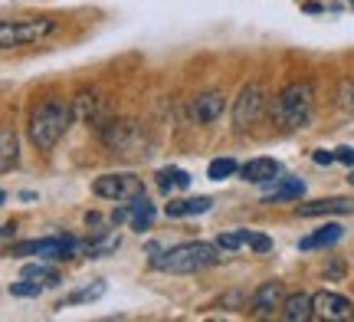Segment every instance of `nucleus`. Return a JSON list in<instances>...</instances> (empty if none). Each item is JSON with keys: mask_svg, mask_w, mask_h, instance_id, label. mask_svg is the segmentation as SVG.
<instances>
[{"mask_svg": "<svg viewBox=\"0 0 354 322\" xmlns=\"http://www.w3.org/2000/svg\"><path fill=\"white\" fill-rule=\"evenodd\" d=\"M338 102H342V109L354 112V76H351V79H344V82H342V92H338Z\"/></svg>", "mask_w": 354, "mask_h": 322, "instance_id": "24", "label": "nucleus"}, {"mask_svg": "<svg viewBox=\"0 0 354 322\" xmlns=\"http://www.w3.org/2000/svg\"><path fill=\"white\" fill-rule=\"evenodd\" d=\"M43 280H39V276H30V273H24V276H20V280H17V283L10 286V293L13 296H39V293H43Z\"/></svg>", "mask_w": 354, "mask_h": 322, "instance_id": "20", "label": "nucleus"}, {"mask_svg": "<svg viewBox=\"0 0 354 322\" xmlns=\"http://www.w3.org/2000/svg\"><path fill=\"white\" fill-rule=\"evenodd\" d=\"M73 105L59 102V99H50V102H39L33 112H30V122H26V132H30V142L37 145L39 152H50L56 148V142L66 135L69 122H73Z\"/></svg>", "mask_w": 354, "mask_h": 322, "instance_id": "1", "label": "nucleus"}, {"mask_svg": "<svg viewBox=\"0 0 354 322\" xmlns=\"http://www.w3.org/2000/svg\"><path fill=\"white\" fill-rule=\"evenodd\" d=\"M250 233H253V231H230V233H220V237H216V247H220V250H240V247L250 244Z\"/></svg>", "mask_w": 354, "mask_h": 322, "instance_id": "22", "label": "nucleus"}, {"mask_svg": "<svg viewBox=\"0 0 354 322\" xmlns=\"http://www.w3.org/2000/svg\"><path fill=\"white\" fill-rule=\"evenodd\" d=\"M312 306H315V316L325 322H348L354 319V303L342 293H328V289H322L312 296Z\"/></svg>", "mask_w": 354, "mask_h": 322, "instance_id": "8", "label": "nucleus"}, {"mask_svg": "<svg viewBox=\"0 0 354 322\" xmlns=\"http://www.w3.org/2000/svg\"><path fill=\"white\" fill-rule=\"evenodd\" d=\"M312 109H315V86L312 82H292V86H286L272 99L269 116H272V122L282 132H295L302 125H308Z\"/></svg>", "mask_w": 354, "mask_h": 322, "instance_id": "2", "label": "nucleus"}, {"mask_svg": "<svg viewBox=\"0 0 354 322\" xmlns=\"http://www.w3.org/2000/svg\"><path fill=\"white\" fill-rule=\"evenodd\" d=\"M240 178L250 184H266V181H279V161L272 158H253L250 165L240 168Z\"/></svg>", "mask_w": 354, "mask_h": 322, "instance_id": "13", "label": "nucleus"}, {"mask_svg": "<svg viewBox=\"0 0 354 322\" xmlns=\"http://www.w3.org/2000/svg\"><path fill=\"white\" fill-rule=\"evenodd\" d=\"M223 109H227V96L223 92H201L194 102H190V118L194 122H201V125H210L216 118L223 116Z\"/></svg>", "mask_w": 354, "mask_h": 322, "instance_id": "10", "label": "nucleus"}, {"mask_svg": "<svg viewBox=\"0 0 354 322\" xmlns=\"http://www.w3.org/2000/svg\"><path fill=\"white\" fill-rule=\"evenodd\" d=\"M56 30L46 17H20V20H0V50H17V46H33L46 39Z\"/></svg>", "mask_w": 354, "mask_h": 322, "instance_id": "4", "label": "nucleus"}, {"mask_svg": "<svg viewBox=\"0 0 354 322\" xmlns=\"http://www.w3.org/2000/svg\"><path fill=\"white\" fill-rule=\"evenodd\" d=\"M335 161H342V165H354V148H348V145L338 148V152H335Z\"/></svg>", "mask_w": 354, "mask_h": 322, "instance_id": "26", "label": "nucleus"}, {"mask_svg": "<svg viewBox=\"0 0 354 322\" xmlns=\"http://www.w3.org/2000/svg\"><path fill=\"white\" fill-rule=\"evenodd\" d=\"M102 293H105V283H92L88 286V289H82V293H73V296H69V303H88V299H99Z\"/></svg>", "mask_w": 354, "mask_h": 322, "instance_id": "23", "label": "nucleus"}, {"mask_svg": "<svg viewBox=\"0 0 354 322\" xmlns=\"http://www.w3.org/2000/svg\"><path fill=\"white\" fill-rule=\"evenodd\" d=\"M302 217H325V214H354V201L351 197H322L312 204L299 207Z\"/></svg>", "mask_w": 354, "mask_h": 322, "instance_id": "12", "label": "nucleus"}, {"mask_svg": "<svg viewBox=\"0 0 354 322\" xmlns=\"http://www.w3.org/2000/svg\"><path fill=\"white\" fill-rule=\"evenodd\" d=\"M348 181H351V184H354V175H351V178H348Z\"/></svg>", "mask_w": 354, "mask_h": 322, "instance_id": "30", "label": "nucleus"}, {"mask_svg": "<svg viewBox=\"0 0 354 322\" xmlns=\"http://www.w3.org/2000/svg\"><path fill=\"white\" fill-rule=\"evenodd\" d=\"M312 158H315V165H331V161H335V152H325V148H318Z\"/></svg>", "mask_w": 354, "mask_h": 322, "instance_id": "27", "label": "nucleus"}, {"mask_svg": "<svg viewBox=\"0 0 354 322\" xmlns=\"http://www.w3.org/2000/svg\"><path fill=\"white\" fill-rule=\"evenodd\" d=\"M210 197H187V201H174L167 204V217H190V214H207L210 211Z\"/></svg>", "mask_w": 354, "mask_h": 322, "instance_id": "17", "label": "nucleus"}, {"mask_svg": "<svg viewBox=\"0 0 354 322\" xmlns=\"http://www.w3.org/2000/svg\"><path fill=\"white\" fill-rule=\"evenodd\" d=\"M190 184V175L184 171V168H165V171H158V188L161 191H184Z\"/></svg>", "mask_w": 354, "mask_h": 322, "instance_id": "18", "label": "nucleus"}, {"mask_svg": "<svg viewBox=\"0 0 354 322\" xmlns=\"http://www.w3.org/2000/svg\"><path fill=\"white\" fill-rule=\"evenodd\" d=\"M263 112H266V89L259 82L243 86V92L236 96V105H233V125L240 132L253 129L256 122L263 118Z\"/></svg>", "mask_w": 354, "mask_h": 322, "instance_id": "6", "label": "nucleus"}, {"mask_svg": "<svg viewBox=\"0 0 354 322\" xmlns=\"http://www.w3.org/2000/svg\"><path fill=\"white\" fill-rule=\"evenodd\" d=\"M20 161V142H17V132L10 125L0 129V175L3 171H13Z\"/></svg>", "mask_w": 354, "mask_h": 322, "instance_id": "15", "label": "nucleus"}, {"mask_svg": "<svg viewBox=\"0 0 354 322\" xmlns=\"http://www.w3.org/2000/svg\"><path fill=\"white\" fill-rule=\"evenodd\" d=\"M3 197H7V194H3V191H0V204H3Z\"/></svg>", "mask_w": 354, "mask_h": 322, "instance_id": "29", "label": "nucleus"}, {"mask_svg": "<svg viewBox=\"0 0 354 322\" xmlns=\"http://www.w3.org/2000/svg\"><path fill=\"white\" fill-rule=\"evenodd\" d=\"M282 316L289 322H308L315 316V306H312V296L308 293H292L282 303Z\"/></svg>", "mask_w": 354, "mask_h": 322, "instance_id": "14", "label": "nucleus"}, {"mask_svg": "<svg viewBox=\"0 0 354 322\" xmlns=\"http://www.w3.org/2000/svg\"><path fill=\"white\" fill-rule=\"evenodd\" d=\"M236 171H240V165H236L233 158H216V161H210V168H207L210 181H227V178H233Z\"/></svg>", "mask_w": 354, "mask_h": 322, "instance_id": "21", "label": "nucleus"}, {"mask_svg": "<svg viewBox=\"0 0 354 322\" xmlns=\"http://www.w3.org/2000/svg\"><path fill=\"white\" fill-rule=\"evenodd\" d=\"M43 257V260H69L73 253H79V240L66 237V233H56V237H46V240H26V244L13 247V257Z\"/></svg>", "mask_w": 354, "mask_h": 322, "instance_id": "5", "label": "nucleus"}, {"mask_svg": "<svg viewBox=\"0 0 354 322\" xmlns=\"http://www.w3.org/2000/svg\"><path fill=\"white\" fill-rule=\"evenodd\" d=\"M92 191L105 201H131V197L145 194V184L138 175H105L92 184Z\"/></svg>", "mask_w": 354, "mask_h": 322, "instance_id": "7", "label": "nucleus"}, {"mask_svg": "<svg viewBox=\"0 0 354 322\" xmlns=\"http://www.w3.org/2000/svg\"><path fill=\"white\" fill-rule=\"evenodd\" d=\"M73 116L82 118V122H88V125H95V129H102L105 122H109V109H105V102H102L99 92H79L76 99H73Z\"/></svg>", "mask_w": 354, "mask_h": 322, "instance_id": "9", "label": "nucleus"}, {"mask_svg": "<svg viewBox=\"0 0 354 322\" xmlns=\"http://www.w3.org/2000/svg\"><path fill=\"white\" fill-rule=\"evenodd\" d=\"M305 194V184L302 181H286V184H279L272 194H266V204H282V201H299Z\"/></svg>", "mask_w": 354, "mask_h": 322, "instance_id": "19", "label": "nucleus"}, {"mask_svg": "<svg viewBox=\"0 0 354 322\" xmlns=\"http://www.w3.org/2000/svg\"><path fill=\"white\" fill-rule=\"evenodd\" d=\"M344 237V227L342 224H325V227H318L312 237H305L302 244V250H322V247H331V244H338Z\"/></svg>", "mask_w": 354, "mask_h": 322, "instance_id": "16", "label": "nucleus"}, {"mask_svg": "<svg viewBox=\"0 0 354 322\" xmlns=\"http://www.w3.org/2000/svg\"><path fill=\"white\" fill-rule=\"evenodd\" d=\"M13 231H17L13 224H3V227H0V240H7V237H13Z\"/></svg>", "mask_w": 354, "mask_h": 322, "instance_id": "28", "label": "nucleus"}, {"mask_svg": "<svg viewBox=\"0 0 354 322\" xmlns=\"http://www.w3.org/2000/svg\"><path fill=\"white\" fill-rule=\"evenodd\" d=\"M282 303H286V289H282V283H263L259 289H256L253 296V312L256 316H272L276 310H282Z\"/></svg>", "mask_w": 354, "mask_h": 322, "instance_id": "11", "label": "nucleus"}, {"mask_svg": "<svg viewBox=\"0 0 354 322\" xmlns=\"http://www.w3.org/2000/svg\"><path fill=\"white\" fill-rule=\"evenodd\" d=\"M216 260H220V253H216L214 244L190 240V244L161 250L158 257H151V263H154V270H161V273H201L207 267H214Z\"/></svg>", "mask_w": 354, "mask_h": 322, "instance_id": "3", "label": "nucleus"}, {"mask_svg": "<svg viewBox=\"0 0 354 322\" xmlns=\"http://www.w3.org/2000/svg\"><path fill=\"white\" fill-rule=\"evenodd\" d=\"M250 250H253V253H269V250H272V240H269V237H266V233H250Z\"/></svg>", "mask_w": 354, "mask_h": 322, "instance_id": "25", "label": "nucleus"}]
</instances>
